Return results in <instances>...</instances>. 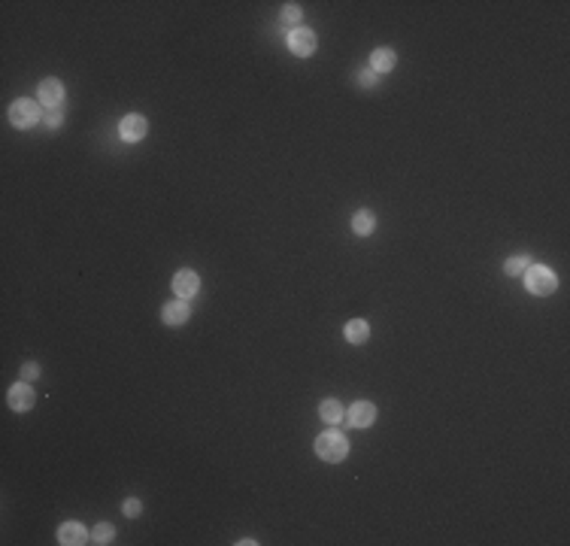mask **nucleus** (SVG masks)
<instances>
[{"label":"nucleus","instance_id":"3","mask_svg":"<svg viewBox=\"0 0 570 546\" xmlns=\"http://www.w3.org/2000/svg\"><path fill=\"white\" fill-rule=\"evenodd\" d=\"M40 119H43V109H40L37 100H28V97H19L15 104L10 106V122L15 125V128H22V131H28L33 128Z\"/></svg>","mask_w":570,"mask_h":546},{"label":"nucleus","instance_id":"22","mask_svg":"<svg viewBox=\"0 0 570 546\" xmlns=\"http://www.w3.org/2000/svg\"><path fill=\"white\" fill-rule=\"evenodd\" d=\"M122 513L128 516V519H137L140 513H142V504H140V498H128L122 504Z\"/></svg>","mask_w":570,"mask_h":546},{"label":"nucleus","instance_id":"6","mask_svg":"<svg viewBox=\"0 0 570 546\" xmlns=\"http://www.w3.org/2000/svg\"><path fill=\"white\" fill-rule=\"evenodd\" d=\"M288 49H291V55H298V58H309L316 52V33L307 31V28H295L288 33Z\"/></svg>","mask_w":570,"mask_h":546},{"label":"nucleus","instance_id":"15","mask_svg":"<svg viewBox=\"0 0 570 546\" xmlns=\"http://www.w3.org/2000/svg\"><path fill=\"white\" fill-rule=\"evenodd\" d=\"M373 228H376V216L370 213V209H358V213L352 216V231H355L358 237L373 234Z\"/></svg>","mask_w":570,"mask_h":546},{"label":"nucleus","instance_id":"2","mask_svg":"<svg viewBox=\"0 0 570 546\" xmlns=\"http://www.w3.org/2000/svg\"><path fill=\"white\" fill-rule=\"evenodd\" d=\"M525 276V289L531 291V295H552V291L558 289V276L549 271V267H543V264H531L528 271L522 273Z\"/></svg>","mask_w":570,"mask_h":546},{"label":"nucleus","instance_id":"13","mask_svg":"<svg viewBox=\"0 0 570 546\" xmlns=\"http://www.w3.org/2000/svg\"><path fill=\"white\" fill-rule=\"evenodd\" d=\"M343 334H346L349 343H355V346H364V343L370 340V325H367L364 319H349L346 328H343Z\"/></svg>","mask_w":570,"mask_h":546},{"label":"nucleus","instance_id":"5","mask_svg":"<svg viewBox=\"0 0 570 546\" xmlns=\"http://www.w3.org/2000/svg\"><path fill=\"white\" fill-rule=\"evenodd\" d=\"M119 134H122L124 143H140V140L149 134V122L142 119L140 113H131V115H124V119H122Z\"/></svg>","mask_w":570,"mask_h":546},{"label":"nucleus","instance_id":"11","mask_svg":"<svg viewBox=\"0 0 570 546\" xmlns=\"http://www.w3.org/2000/svg\"><path fill=\"white\" fill-rule=\"evenodd\" d=\"M395 64H398V58H395V49H389V46H380V49H373L370 52V70L373 73H389V70H395Z\"/></svg>","mask_w":570,"mask_h":546},{"label":"nucleus","instance_id":"17","mask_svg":"<svg viewBox=\"0 0 570 546\" xmlns=\"http://www.w3.org/2000/svg\"><path fill=\"white\" fill-rule=\"evenodd\" d=\"M528 267H531V262H528V255H513L510 262L504 264V273H510V276H522Z\"/></svg>","mask_w":570,"mask_h":546},{"label":"nucleus","instance_id":"12","mask_svg":"<svg viewBox=\"0 0 570 546\" xmlns=\"http://www.w3.org/2000/svg\"><path fill=\"white\" fill-rule=\"evenodd\" d=\"M188 316H191V307L186 304V300H170V304H164L161 310V319L167 325H186L188 322Z\"/></svg>","mask_w":570,"mask_h":546},{"label":"nucleus","instance_id":"16","mask_svg":"<svg viewBox=\"0 0 570 546\" xmlns=\"http://www.w3.org/2000/svg\"><path fill=\"white\" fill-rule=\"evenodd\" d=\"M113 540H115V525H110V522L95 525V531H91V543L106 546V543H113Z\"/></svg>","mask_w":570,"mask_h":546},{"label":"nucleus","instance_id":"14","mask_svg":"<svg viewBox=\"0 0 570 546\" xmlns=\"http://www.w3.org/2000/svg\"><path fill=\"white\" fill-rule=\"evenodd\" d=\"M318 416H322V422L325 425H337V422H343V404L340 401H334V398H328V401H322L318 404Z\"/></svg>","mask_w":570,"mask_h":546},{"label":"nucleus","instance_id":"18","mask_svg":"<svg viewBox=\"0 0 570 546\" xmlns=\"http://www.w3.org/2000/svg\"><path fill=\"white\" fill-rule=\"evenodd\" d=\"M355 82H358L361 88H376V86H380V73H373L370 67H364V70L355 73Z\"/></svg>","mask_w":570,"mask_h":546},{"label":"nucleus","instance_id":"10","mask_svg":"<svg viewBox=\"0 0 570 546\" xmlns=\"http://www.w3.org/2000/svg\"><path fill=\"white\" fill-rule=\"evenodd\" d=\"M197 289H200V280H197L195 271H188V267H182V271L173 276V291L179 298H195Z\"/></svg>","mask_w":570,"mask_h":546},{"label":"nucleus","instance_id":"19","mask_svg":"<svg viewBox=\"0 0 570 546\" xmlns=\"http://www.w3.org/2000/svg\"><path fill=\"white\" fill-rule=\"evenodd\" d=\"M61 122H64V109L61 106H55V109H46V113H43V125H46V128H61Z\"/></svg>","mask_w":570,"mask_h":546},{"label":"nucleus","instance_id":"4","mask_svg":"<svg viewBox=\"0 0 570 546\" xmlns=\"http://www.w3.org/2000/svg\"><path fill=\"white\" fill-rule=\"evenodd\" d=\"M6 404H10V410H15V413H28V410L37 404V392L31 389V383H13L10 392H6Z\"/></svg>","mask_w":570,"mask_h":546},{"label":"nucleus","instance_id":"1","mask_svg":"<svg viewBox=\"0 0 570 546\" xmlns=\"http://www.w3.org/2000/svg\"><path fill=\"white\" fill-rule=\"evenodd\" d=\"M316 456L322 461H328V465H340V461H346V456H349V440L337 431V428H331V431L316 437Z\"/></svg>","mask_w":570,"mask_h":546},{"label":"nucleus","instance_id":"9","mask_svg":"<svg viewBox=\"0 0 570 546\" xmlns=\"http://www.w3.org/2000/svg\"><path fill=\"white\" fill-rule=\"evenodd\" d=\"M40 104L46 109H55L64 104V86L61 79H43L40 82Z\"/></svg>","mask_w":570,"mask_h":546},{"label":"nucleus","instance_id":"20","mask_svg":"<svg viewBox=\"0 0 570 546\" xmlns=\"http://www.w3.org/2000/svg\"><path fill=\"white\" fill-rule=\"evenodd\" d=\"M300 19H304V10H300L298 3H285V6H282V22H288V24H298Z\"/></svg>","mask_w":570,"mask_h":546},{"label":"nucleus","instance_id":"7","mask_svg":"<svg viewBox=\"0 0 570 546\" xmlns=\"http://www.w3.org/2000/svg\"><path fill=\"white\" fill-rule=\"evenodd\" d=\"M343 419H346L352 428H370L373 419H376V407L370 404V401H355Z\"/></svg>","mask_w":570,"mask_h":546},{"label":"nucleus","instance_id":"8","mask_svg":"<svg viewBox=\"0 0 570 546\" xmlns=\"http://www.w3.org/2000/svg\"><path fill=\"white\" fill-rule=\"evenodd\" d=\"M58 543L61 546H82V543H91V534L86 525L79 522H64L58 528Z\"/></svg>","mask_w":570,"mask_h":546},{"label":"nucleus","instance_id":"21","mask_svg":"<svg viewBox=\"0 0 570 546\" xmlns=\"http://www.w3.org/2000/svg\"><path fill=\"white\" fill-rule=\"evenodd\" d=\"M19 374H22V380H24V383H33V380H37V376L43 374V371H40V364H37V361H24Z\"/></svg>","mask_w":570,"mask_h":546}]
</instances>
